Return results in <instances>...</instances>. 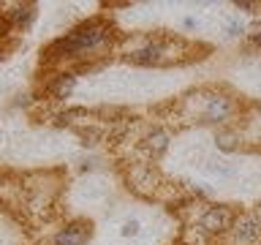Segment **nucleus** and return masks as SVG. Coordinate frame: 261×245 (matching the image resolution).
<instances>
[{
    "instance_id": "1",
    "label": "nucleus",
    "mask_w": 261,
    "mask_h": 245,
    "mask_svg": "<svg viewBox=\"0 0 261 245\" xmlns=\"http://www.w3.org/2000/svg\"><path fill=\"white\" fill-rule=\"evenodd\" d=\"M114 33L103 19H90L82 22L79 28H73L68 36H63L60 41H55L46 49V57L55 60H71V57H90V52H98L106 44H112Z\"/></svg>"
},
{
    "instance_id": "2",
    "label": "nucleus",
    "mask_w": 261,
    "mask_h": 245,
    "mask_svg": "<svg viewBox=\"0 0 261 245\" xmlns=\"http://www.w3.org/2000/svg\"><path fill=\"white\" fill-rule=\"evenodd\" d=\"M234 220H237V215H234L231 207H226V204H210V207L201 212V218H199V229L207 237L223 234V232H228V229L234 226Z\"/></svg>"
},
{
    "instance_id": "3",
    "label": "nucleus",
    "mask_w": 261,
    "mask_h": 245,
    "mask_svg": "<svg viewBox=\"0 0 261 245\" xmlns=\"http://www.w3.org/2000/svg\"><path fill=\"white\" fill-rule=\"evenodd\" d=\"M234 112V104L231 98L223 95V93H212L204 98V109H201V117L204 122H223L228 120V114Z\"/></svg>"
},
{
    "instance_id": "4",
    "label": "nucleus",
    "mask_w": 261,
    "mask_h": 245,
    "mask_svg": "<svg viewBox=\"0 0 261 245\" xmlns=\"http://www.w3.org/2000/svg\"><path fill=\"white\" fill-rule=\"evenodd\" d=\"M90 234H93V226H90L87 220H73V224L63 226L60 232L55 234L52 245H85L90 240Z\"/></svg>"
},
{
    "instance_id": "5",
    "label": "nucleus",
    "mask_w": 261,
    "mask_h": 245,
    "mask_svg": "<svg viewBox=\"0 0 261 245\" xmlns=\"http://www.w3.org/2000/svg\"><path fill=\"white\" fill-rule=\"evenodd\" d=\"M231 232H234V242H240V245L256 242L261 237V220L256 215H240L234 220Z\"/></svg>"
},
{
    "instance_id": "6",
    "label": "nucleus",
    "mask_w": 261,
    "mask_h": 245,
    "mask_svg": "<svg viewBox=\"0 0 261 245\" xmlns=\"http://www.w3.org/2000/svg\"><path fill=\"white\" fill-rule=\"evenodd\" d=\"M73 87H76V77H73V74H57V77L46 85L52 98H68L73 93Z\"/></svg>"
},
{
    "instance_id": "7",
    "label": "nucleus",
    "mask_w": 261,
    "mask_h": 245,
    "mask_svg": "<svg viewBox=\"0 0 261 245\" xmlns=\"http://www.w3.org/2000/svg\"><path fill=\"white\" fill-rule=\"evenodd\" d=\"M144 147H147V153L161 155V153L169 147V134H166V131H161V128L150 131V134H147V139H144Z\"/></svg>"
},
{
    "instance_id": "8",
    "label": "nucleus",
    "mask_w": 261,
    "mask_h": 245,
    "mask_svg": "<svg viewBox=\"0 0 261 245\" xmlns=\"http://www.w3.org/2000/svg\"><path fill=\"white\" fill-rule=\"evenodd\" d=\"M36 19V6H14V11H8V22L16 28H28Z\"/></svg>"
},
{
    "instance_id": "9",
    "label": "nucleus",
    "mask_w": 261,
    "mask_h": 245,
    "mask_svg": "<svg viewBox=\"0 0 261 245\" xmlns=\"http://www.w3.org/2000/svg\"><path fill=\"white\" fill-rule=\"evenodd\" d=\"M215 142H218L220 150H234V147H237V136L231 134V131H218Z\"/></svg>"
},
{
    "instance_id": "10",
    "label": "nucleus",
    "mask_w": 261,
    "mask_h": 245,
    "mask_svg": "<svg viewBox=\"0 0 261 245\" xmlns=\"http://www.w3.org/2000/svg\"><path fill=\"white\" fill-rule=\"evenodd\" d=\"M139 229H142V224H139L136 218H130V220H125V224H122V237H136Z\"/></svg>"
},
{
    "instance_id": "11",
    "label": "nucleus",
    "mask_w": 261,
    "mask_h": 245,
    "mask_svg": "<svg viewBox=\"0 0 261 245\" xmlns=\"http://www.w3.org/2000/svg\"><path fill=\"white\" fill-rule=\"evenodd\" d=\"M226 33H228V36H240V33H245V28H242L240 22H228L226 24Z\"/></svg>"
},
{
    "instance_id": "12",
    "label": "nucleus",
    "mask_w": 261,
    "mask_h": 245,
    "mask_svg": "<svg viewBox=\"0 0 261 245\" xmlns=\"http://www.w3.org/2000/svg\"><path fill=\"white\" fill-rule=\"evenodd\" d=\"M8 28H11V22H8V16H0V38L8 33Z\"/></svg>"
},
{
    "instance_id": "13",
    "label": "nucleus",
    "mask_w": 261,
    "mask_h": 245,
    "mask_svg": "<svg viewBox=\"0 0 261 245\" xmlns=\"http://www.w3.org/2000/svg\"><path fill=\"white\" fill-rule=\"evenodd\" d=\"M185 28H188V30L196 28V19H193V16H188V19H185Z\"/></svg>"
},
{
    "instance_id": "14",
    "label": "nucleus",
    "mask_w": 261,
    "mask_h": 245,
    "mask_svg": "<svg viewBox=\"0 0 261 245\" xmlns=\"http://www.w3.org/2000/svg\"><path fill=\"white\" fill-rule=\"evenodd\" d=\"M253 44L261 46V30H258V33H253Z\"/></svg>"
}]
</instances>
